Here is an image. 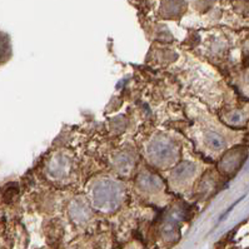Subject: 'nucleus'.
Instances as JSON below:
<instances>
[{"mask_svg":"<svg viewBox=\"0 0 249 249\" xmlns=\"http://www.w3.org/2000/svg\"><path fill=\"white\" fill-rule=\"evenodd\" d=\"M207 142L211 144V147L213 149H222L224 145H226V142L222 138V135H219L218 133H209Z\"/></svg>","mask_w":249,"mask_h":249,"instance_id":"f257e3e1","label":"nucleus"},{"mask_svg":"<svg viewBox=\"0 0 249 249\" xmlns=\"http://www.w3.org/2000/svg\"><path fill=\"white\" fill-rule=\"evenodd\" d=\"M247 119V114H244L243 110H234L231 114H229L228 120L229 123L234 124V125H240L244 120Z\"/></svg>","mask_w":249,"mask_h":249,"instance_id":"f03ea898","label":"nucleus"}]
</instances>
